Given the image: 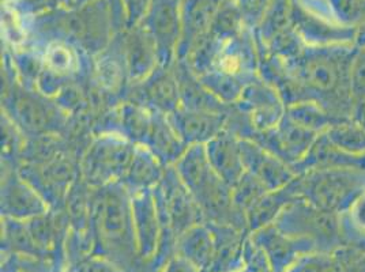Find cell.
<instances>
[{
  "mask_svg": "<svg viewBox=\"0 0 365 272\" xmlns=\"http://www.w3.org/2000/svg\"><path fill=\"white\" fill-rule=\"evenodd\" d=\"M354 51V46H305L294 59L281 61L307 100L320 103L336 121L349 120L350 63Z\"/></svg>",
  "mask_w": 365,
  "mask_h": 272,
  "instance_id": "1",
  "label": "cell"
},
{
  "mask_svg": "<svg viewBox=\"0 0 365 272\" xmlns=\"http://www.w3.org/2000/svg\"><path fill=\"white\" fill-rule=\"evenodd\" d=\"M93 253L125 272H142L133 221L131 194L122 182L91 188Z\"/></svg>",
  "mask_w": 365,
  "mask_h": 272,
  "instance_id": "2",
  "label": "cell"
},
{
  "mask_svg": "<svg viewBox=\"0 0 365 272\" xmlns=\"http://www.w3.org/2000/svg\"><path fill=\"white\" fill-rule=\"evenodd\" d=\"M173 167L197 200L206 224L229 225L250 231L245 214L235 206L232 188L215 173L205 145L188 146Z\"/></svg>",
  "mask_w": 365,
  "mask_h": 272,
  "instance_id": "3",
  "label": "cell"
},
{
  "mask_svg": "<svg viewBox=\"0 0 365 272\" xmlns=\"http://www.w3.org/2000/svg\"><path fill=\"white\" fill-rule=\"evenodd\" d=\"M288 188L296 199H304L327 211L344 214L365 192V170H311L297 174Z\"/></svg>",
  "mask_w": 365,
  "mask_h": 272,
  "instance_id": "4",
  "label": "cell"
},
{
  "mask_svg": "<svg viewBox=\"0 0 365 272\" xmlns=\"http://www.w3.org/2000/svg\"><path fill=\"white\" fill-rule=\"evenodd\" d=\"M274 225L289 236L311 242L318 252L333 253L346 246L341 214L323 210L304 199L290 202Z\"/></svg>",
  "mask_w": 365,
  "mask_h": 272,
  "instance_id": "5",
  "label": "cell"
},
{
  "mask_svg": "<svg viewBox=\"0 0 365 272\" xmlns=\"http://www.w3.org/2000/svg\"><path fill=\"white\" fill-rule=\"evenodd\" d=\"M135 149V143L119 134H98L79 161L82 180L91 188L122 182L131 165Z\"/></svg>",
  "mask_w": 365,
  "mask_h": 272,
  "instance_id": "6",
  "label": "cell"
},
{
  "mask_svg": "<svg viewBox=\"0 0 365 272\" xmlns=\"http://www.w3.org/2000/svg\"><path fill=\"white\" fill-rule=\"evenodd\" d=\"M6 105L10 104V109H6L9 116L16 127L33 137L53 135L61 132L67 124L66 116L59 105L52 106L46 100L37 97L34 91H29L22 86L21 91L4 93Z\"/></svg>",
  "mask_w": 365,
  "mask_h": 272,
  "instance_id": "7",
  "label": "cell"
},
{
  "mask_svg": "<svg viewBox=\"0 0 365 272\" xmlns=\"http://www.w3.org/2000/svg\"><path fill=\"white\" fill-rule=\"evenodd\" d=\"M160 211L167 216L176 237L205 222L197 200L182 182L176 167H167L161 182L153 189Z\"/></svg>",
  "mask_w": 365,
  "mask_h": 272,
  "instance_id": "8",
  "label": "cell"
},
{
  "mask_svg": "<svg viewBox=\"0 0 365 272\" xmlns=\"http://www.w3.org/2000/svg\"><path fill=\"white\" fill-rule=\"evenodd\" d=\"M180 0H153L142 25L157 48L160 67H172L178 59L182 34Z\"/></svg>",
  "mask_w": 365,
  "mask_h": 272,
  "instance_id": "9",
  "label": "cell"
},
{
  "mask_svg": "<svg viewBox=\"0 0 365 272\" xmlns=\"http://www.w3.org/2000/svg\"><path fill=\"white\" fill-rule=\"evenodd\" d=\"M292 25L305 46H354L356 29L336 23L302 0H293Z\"/></svg>",
  "mask_w": 365,
  "mask_h": 272,
  "instance_id": "10",
  "label": "cell"
},
{
  "mask_svg": "<svg viewBox=\"0 0 365 272\" xmlns=\"http://www.w3.org/2000/svg\"><path fill=\"white\" fill-rule=\"evenodd\" d=\"M124 101L135 103L165 115L178 110L182 103L173 67H158L146 79L130 83L124 93Z\"/></svg>",
  "mask_w": 365,
  "mask_h": 272,
  "instance_id": "11",
  "label": "cell"
},
{
  "mask_svg": "<svg viewBox=\"0 0 365 272\" xmlns=\"http://www.w3.org/2000/svg\"><path fill=\"white\" fill-rule=\"evenodd\" d=\"M236 106L248 116L254 134L274 128L282 120L287 109L278 91L266 83L260 76L245 85L243 95Z\"/></svg>",
  "mask_w": 365,
  "mask_h": 272,
  "instance_id": "12",
  "label": "cell"
},
{
  "mask_svg": "<svg viewBox=\"0 0 365 272\" xmlns=\"http://www.w3.org/2000/svg\"><path fill=\"white\" fill-rule=\"evenodd\" d=\"M318 136V134L288 120L284 115L282 120L274 128L257 132L248 139L257 142L262 147L273 152L274 155L293 167L304 158Z\"/></svg>",
  "mask_w": 365,
  "mask_h": 272,
  "instance_id": "13",
  "label": "cell"
},
{
  "mask_svg": "<svg viewBox=\"0 0 365 272\" xmlns=\"http://www.w3.org/2000/svg\"><path fill=\"white\" fill-rule=\"evenodd\" d=\"M244 170L262 182L269 191L285 188L297 173L285 161L266 150L257 142L240 137Z\"/></svg>",
  "mask_w": 365,
  "mask_h": 272,
  "instance_id": "14",
  "label": "cell"
},
{
  "mask_svg": "<svg viewBox=\"0 0 365 272\" xmlns=\"http://www.w3.org/2000/svg\"><path fill=\"white\" fill-rule=\"evenodd\" d=\"M51 211L46 199L26 182L18 170H10L1 182V215L16 221H29Z\"/></svg>",
  "mask_w": 365,
  "mask_h": 272,
  "instance_id": "15",
  "label": "cell"
},
{
  "mask_svg": "<svg viewBox=\"0 0 365 272\" xmlns=\"http://www.w3.org/2000/svg\"><path fill=\"white\" fill-rule=\"evenodd\" d=\"M131 206L138 256L145 267L155 255L163 234V225L153 189L131 194Z\"/></svg>",
  "mask_w": 365,
  "mask_h": 272,
  "instance_id": "16",
  "label": "cell"
},
{
  "mask_svg": "<svg viewBox=\"0 0 365 272\" xmlns=\"http://www.w3.org/2000/svg\"><path fill=\"white\" fill-rule=\"evenodd\" d=\"M250 237L267 257L274 272H287L299 257L318 252L311 242L289 236L274 224L251 233Z\"/></svg>",
  "mask_w": 365,
  "mask_h": 272,
  "instance_id": "17",
  "label": "cell"
},
{
  "mask_svg": "<svg viewBox=\"0 0 365 272\" xmlns=\"http://www.w3.org/2000/svg\"><path fill=\"white\" fill-rule=\"evenodd\" d=\"M229 113L191 110L180 106L178 110L168 115V117L182 142L187 146H194L207 145L227 130Z\"/></svg>",
  "mask_w": 365,
  "mask_h": 272,
  "instance_id": "18",
  "label": "cell"
},
{
  "mask_svg": "<svg viewBox=\"0 0 365 272\" xmlns=\"http://www.w3.org/2000/svg\"><path fill=\"white\" fill-rule=\"evenodd\" d=\"M122 46L130 83L146 79L160 67L155 44L142 25L130 28Z\"/></svg>",
  "mask_w": 365,
  "mask_h": 272,
  "instance_id": "19",
  "label": "cell"
},
{
  "mask_svg": "<svg viewBox=\"0 0 365 272\" xmlns=\"http://www.w3.org/2000/svg\"><path fill=\"white\" fill-rule=\"evenodd\" d=\"M205 147L215 173L232 188L245 172L240 152V137L227 128L205 145Z\"/></svg>",
  "mask_w": 365,
  "mask_h": 272,
  "instance_id": "20",
  "label": "cell"
},
{
  "mask_svg": "<svg viewBox=\"0 0 365 272\" xmlns=\"http://www.w3.org/2000/svg\"><path fill=\"white\" fill-rule=\"evenodd\" d=\"M324 169H361L365 170V155H353L338 149L326 134H320L304 158L293 167L300 174Z\"/></svg>",
  "mask_w": 365,
  "mask_h": 272,
  "instance_id": "21",
  "label": "cell"
},
{
  "mask_svg": "<svg viewBox=\"0 0 365 272\" xmlns=\"http://www.w3.org/2000/svg\"><path fill=\"white\" fill-rule=\"evenodd\" d=\"M209 225L213 230L215 240L213 264L209 272L242 271L244 267V245L250 233L229 225Z\"/></svg>",
  "mask_w": 365,
  "mask_h": 272,
  "instance_id": "22",
  "label": "cell"
},
{
  "mask_svg": "<svg viewBox=\"0 0 365 272\" xmlns=\"http://www.w3.org/2000/svg\"><path fill=\"white\" fill-rule=\"evenodd\" d=\"M173 70L179 82L180 90V103L182 108L191 110H205L214 113H229L232 106L225 105L218 98H215L210 91L207 90L195 75L185 61H178L173 63Z\"/></svg>",
  "mask_w": 365,
  "mask_h": 272,
  "instance_id": "23",
  "label": "cell"
},
{
  "mask_svg": "<svg viewBox=\"0 0 365 272\" xmlns=\"http://www.w3.org/2000/svg\"><path fill=\"white\" fill-rule=\"evenodd\" d=\"M143 146L152 150L165 167L175 165L188 149L172 127L168 115L158 110L153 112L152 125Z\"/></svg>",
  "mask_w": 365,
  "mask_h": 272,
  "instance_id": "24",
  "label": "cell"
},
{
  "mask_svg": "<svg viewBox=\"0 0 365 272\" xmlns=\"http://www.w3.org/2000/svg\"><path fill=\"white\" fill-rule=\"evenodd\" d=\"M215 252L213 230L202 222L190 227L176 240V253L194 264L200 272L210 271Z\"/></svg>",
  "mask_w": 365,
  "mask_h": 272,
  "instance_id": "25",
  "label": "cell"
},
{
  "mask_svg": "<svg viewBox=\"0 0 365 272\" xmlns=\"http://www.w3.org/2000/svg\"><path fill=\"white\" fill-rule=\"evenodd\" d=\"M94 66V79L98 89L109 95H119L127 90L125 80L130 82L127 66L124 61L122 43L118 48H106L96 56Z\"/></svg>",
  "mask_w": 365,
  "mask_h": 272,
  "instance_id": "26",
  "label": "cell"
},
{
  "mask_svg": "<svg viewBox=\"0 0 365 272\" xmlns=\"http://www.w3.org/2000/svg\"><path fill=\"white\" fill-rule=\"evenodd\" d=\"M165 169L167 167L152 150L143 145H137L131 165L120 182L130 194L154 189L163 180Z\"/></svg>",
  "mask_w": 365,
  "mask_h": 272,
  "instance_id": "27",
  "label": "cell"
},
{
  "mask_svg": "<svg viewBox=\"0 0 365 272\" xmlns=\"http://www.w3.org/2000/svg\"><path fill=\"white\" fill-rule=\"evenodd\" d=\"M41 58L44 70L52 75L58 76L66 83H70L68 80H73L76 76L79 75L82 68L76 46L58 38L46 44Z\"/></svg>",
  "mask_w": 365,
  "mask_h": 272,
  "instance_id": "28",
  "label": "cell"
},
{
  "mask_svg": "<svg viewBox=\"0 0 365 272\" xmlns=\"http://www.w3.org/2000/svg\"><path fill=\"white\" fill-rule=\"evenodd\" d=\"M296 197L292 195L288 185L278 191H269L255 202L247 211L245 219L250 233H254L262 227L273 225L278 215L293 202Z\"/></svg>",
  "mask_w": 365,
  "mask_h": 272,
  "instance_id": "29",
  "label": "cell"
},
{
  "mask_svg": "<svg viewBox=\"0 0 365 272\" xmlns=\"http://www.w3.org/2000/svg\"><path fill=\"white\" fill-rule=\"evenodd\" d=\"M285 117L318 135L324 134L336 122L333 115L320 103L314 100H304L287 106Z\"/></svg>",
  "mask_w": 365,
  "mask_h": 272,
  "instance_id": "30",
  "label": "cell"
},
{
  "mask_svg": "<svg viewBox=\"0 0 365 272\" xmlns=\"http://www.w3.org/2000/svg\"><path fill=\"white\" fill-rule=\"evenodd\" d=\"M1 233L3 252L46 260V256L41 253V251L38 249V246L31 237L26 221H16L3 216Z\"/></svg>",
  "mask_w": 365,
  "mask_h": 272,
  "instance_id": "31",
  "label": "cell"
},
{
  "mask_svg": "<svg viewBox=\"0 0 365 272\" xmlns=\"http://www.w3.org/2000/svg\"><path fill=\"white\" fill-rule=\"evenodd\" d=\"M198 79L215 98L228 106L236 105L240 101L247 85L242 79L217 70L198 75Z\"/></svg>",
  "mask_w": 365,
  "mask_h": 272,
  "instance_id": "32",
  "label": "cell"
},
{
  "mask_svg": "<svg viewBox=\"0 0 365 272\" xmlns=\"http://www.w3.org/2000/svg\"><path fill=\"white\" fill-rule=\"evenodd\" d=\"M324 134L338 149L353 155H365V130L353 121H336Z\"/></svg>",
  "mask_w": 365,
  "mask_h": 272,
  "instance_id": "33",
  "label": "cell"
},
{
  "mask_svg": "<svg viewBox=\"0 0 365 272\" xmlns=\"http://www.w3.org/2000/svg\"><path fill=\"white\" fill-rule=\"evenodd\" d=\"M342 233L346 245L357 246L365 240V192L357 197L349 209L341 214Z\"/></svg>",
  "mask_w": 365,
  "mask_h": 272,
  "instance_id": "34",
  "label": "cell"
},
{
  "mask_svg": "<svg viewBox=\"0 0 365 272\" xmlns=\"http://www.w3.org/2000/svg\"><path fill=\"white\" fill-rule=\"evenodd\" d=\"M336 23L356 29L365 21V0H324Z\"/></svg>",
  "mask_w": 365,
  "mask_h": 272,
  "instance_id": "35",
  "label": "cell"
},
{
  "mask_svg": "<svg viewBox=\"0 0 365 272\" xmlns=\"http://www.w3.org/2000/svg\"><path fill=\"white\" fill-rule=\"evenodd\" d=\"M287 272H344L336 252H311L299 257Z\"/></svg>",
  "mask_w": 365,
  "mask_h": 272,
  "instance_id": "36",
  "label": "cell"
},
{
  "mask_svg": "<svg viewBox=\"0 0 365 272\" xmlns=\"http://www.w3.org/2000/svg\"><path fill=\"white\" fill-rule=\"evenodd\" d=\"M267 192L269 189L247 172H244L242 179L232 187L233 203L244 214Z\"/></svg>",
  "mask_w": 365,
  "mask_h": 272,
  "instance_id": "37",
  "label": "cell"
},
{
  "mask_svg": "<svg viewBox=\"0 0 365 272\" xmlns=\"http://www.w3.org/2000/svg\"><path fill=\"white\" fill-rule=\"evenodd\" d=\"M273 0H236L247 29L257 31Z\"/></svg>",
  "mask_w": 365,
  "mask_h": 272,
  "instance_id": "38",
  "label": "cell"
},
{
  "mask_svg": "<svg viewBox=\"0 0 365 272\" xmlns=\"http://www.w3.org/2000/svg\"><path fill=\"white\" fill-rule=\"evenodd\" d=\"M350 94L351 98L365 97V48H356L350 63Z\"/></svg>",
  "mask_w": 365,
  "mask_h": 272,
  "instance_id": "39",
  "label": "cell"
},
{
  "mask_svg": "<svg viewBox=\"0 0 365 272\" xmlns=\"http://www.w3.org/2000/svg\"><path fill=\"white\" fill-rule=\"evenodd\" d=\"M240 272H274L267 257L250 236L244 245V267Z\"/></svg>",
  "mask_w": 365,
  "mask_h": 272,
  "instance_id": "40",
  "label": "cell"
},
{
  "mask_svg": "<svg viewBox=\"0 0 365 272\" xmlns=\"http://www.w3.org/2000/svg\"><path fill=\"white\" fill-rule=\"evenodd\" d=\"M68 272H125L106 257L89 255L76 263Z\"/></svg>",
  "mask_w": 365,
  "mask_h": 272,
  "instance_id": "41",
  "label": "cell"
},
{
  "mask_svg": "<svg viewBox=\"0 0 365 272\" xmlns=\"http://www.w3.org/2000/svg\"><path fill=\"white\" fill-rule=\"evenodd\" d=\"M153 0H122L128 29L139 25L148 14Z\"/></svg>",
  "mask_w": 365,
  "mask_h": 272,
  "instance_id": "42",
  "label": "cell"
},
{
  "mask_svg": "<svg viewBox=\"0 0 365 272\" xmlns=\"http://www.w3.org/2000/svg\"><path fill=\"white\" fill-rule=\"evenodd\" d=\"M349 120L365 130V97L351 98Z\"/></svg>",
  "mask_w": 365,
  "mask_h": 272,
  "instance_id": "43",
  "label": "cell"
},
{
  "mask_svg": "<svg viewBox=\"0 0 365 272\" xmlns=\"http://www.w3.org/2000/svg\"><path fill=\"white\" fill-rule=\"evenodd\" d=\"M161 272H200L198 268L194 266V264H191L188 260H185L184 257L180 256V255H175V256L172 257L169 261H168L167 264H165V267L161 270Z\"/></svg>",
  "mask_w": 365,
  "mask_h": 272,
  "instance_id": "44",
  "label": "cell"
},
{
  "mask_svg": "<svg viewBox=\"0 0 365 272\" xmlns=\"http://www.w3.org/2000/svg\"><path fill=\"white\" fill-rule=\"evenodd\" d=\"M354 46L356 48H365V21L356 28Z\"/></svg>",
  "mask_w": 365,
  "mask_h": 272,
  "instance_id": "45",
  "label": "cell"
},
{
  "mask_svg": "<svg viewBox=\"0 0 365 272\" xmlns=\"http://www.w3.org/2000/svg\"><path fill=\"white\" fill-rule=\"evenodd\" d=\"M309 1H324V0H309Z\"/></svg>",
  "mask_w": 365,
  "mask_h": 272,
  "instance_id": "46",
  "label": "cell"
}]
</instances>
